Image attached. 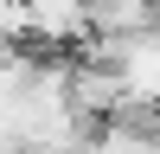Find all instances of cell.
Returning <instances> with one entry per match:
<instances>
[{
	"label": "cell",
	"instance_id": "6da1fadb",
	"mask_svg": "<svg viewBox=\"0 0 160 154\" xmlns=\"http://www.w3.org/2000/svg\"><path fill=\"white\" fill-rule=\"evenodd\" d=\"M154 32V0H90V38H141Z\"/></svg>",
	"mask_w": 160,
	"mask_h": 154
},
{
	"label": "cell",
	"instance_id": "7a4b0ae2",
	"mask_svg": "<svg viewBox=\"0 0 160 154\" xmlns=\"http://www.w3.org/2000/svg\"><path fill=\"white\" fill-rule=\"evenodd\" d=\"M51 154H96V141H77V148H51Z\"/></svg>",
	"mask_w": 160,
	"mask_h": 154
},
{
	"label": "cell",
	"instance_id": "3957f363",
	"mask_svg": "<svg viewBox=\"0 0 160 154\" xmlns=\"http://www.w3.org/2000/svg\"><path fill=\"white\" fill-rule=\"evenodd\" d=\"M0 7H7V0H0Z\"/></svg>",
	"mask_w": 160,
	"mask_h": 154
}]
</instances>
